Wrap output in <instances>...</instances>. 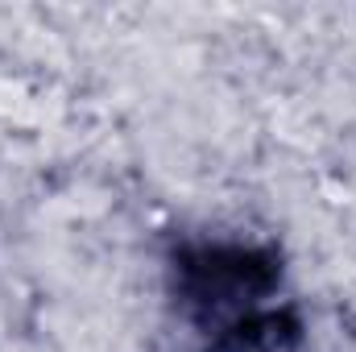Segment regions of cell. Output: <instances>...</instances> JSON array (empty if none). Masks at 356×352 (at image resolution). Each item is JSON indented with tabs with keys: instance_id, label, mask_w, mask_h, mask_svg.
<instances>
[{
	"instance_id": "6da1fadb",
	"label": "cell",
	"mask_w": 356,
	"mask_h": 352,
	"mask_svg": "<svg viewBox=\"0 0 356 352\" xmlns=\"http://www.w3.org/2000/svg\"><path fill=\"white\" fill-rule=\"evenodd\" d=\"M166 303L195 352H302L307 323L273 241L175 237Z\"/></svg>"
}]
</instances>
